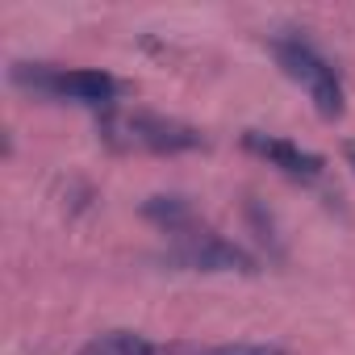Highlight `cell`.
Segmentation results:
<instances>
[{
	"instance_id": "1",
	"label": "cell",
	"mask_w": 355,
	"mask_h": 355,
	"mask_svg": "<svg viewBox=\"0 0 355 355\" xmlns=\"http://www.w3.org/2000/svg\"><path fill=\"white\" fill-rule=\"evenodd\" d=\"M101 138L113 150H150V155H184L205 146L201 130L159 113H109L101 121Z\"/></svg>"
},
{
	"instance_id": "2",
	"label": "cell",
	"mask_w": 355,
	"mask_h": 355,
	"mask_svg": "<svg viewBox=\"0 0 355 355\" xmlns=\"http://www.w3.org/2000/svg\"><path fill=\"white\" fill-rule=\"evenodd\" d=\"M272 55H276L280 71H284L293 84L305 88V96L313 101V109H318L326 121H334V117L347 113V92H343L338 71H334V67H330V63L305 42V38H297V34H280V38H272Z\"/></svg>"
},
{
	"instance_id": "3",
	"label": "cell",
	"mask_w": 355,
	"mask_h": 355,
	"mask_svg": "<svg viewBox=\"0 0 355 355\" xmlns=\"http://www.w3.org/2000/svg\"><path fill=\"white\" fill-rule=\"evenodd\" d=\"M163 263L180 268V272H234V276H255L259 272V259L251 251H243L239 243H230L222 234H209V230L171 239Z\"/></svg>"
},
{
	"instance_id": "4",
	"label": "cell",
	"mask_w": 355,
	"mask_h": 355,
	"mask_svg": "<svg viewBox=\"0 0 355 355\" xmlns=\"http://www.w3.org/2000/svg\"><path fill=\"white\" fill-rule=\"evenodd\" d=\"M243 146L259 159H268L276 171L293 175V180H322V171H326V159L288 142V138H276V134H263V130H247L243 134Z\"/></svg>"
},
{
	"instance_id": "5",
	"label": "cell",
	"mask_w": 355,
	"mask_h": 355,
	"mask_svg": "<svg viewBox=\"0 0 355 355\" xmlns=\"http://www.w3.org/2000/svg\"><path fill=\"white\" fill-rule=\"evenodd\" d=\"M142 218L155 222L159 230H167L171 239H184V234L201 230V218H197V209L184 197H146L142 201Z\"/></svg>"
},
{
	"instance_id": "6",
	"label": "cell",
	"mask_w": 355,
	"mask_h": 355,
	"mask_svg": "<svg viewBox=\"0 0 355 355\" xmlns=\"http://www.w3.org/2000/svg\"><path fill=\"white\" fill-rule=\"evenodd\" d=\"M80 355H171V347H163L138 330H109V334H96Z\"/></svg>"
},
{
	"instance_id": "7",
	"label": "cell",
	"mask_w": 355,
	"mask_h": 355,
	"mask_svg": "<svg viewBox=\"0 0 355 355\" xmlns=\"http://www.w3.org/2000/svg\"><path fill=\"white\" fill-rule=\"evenodd\" d=\"M197 355H288V351L276 343H218V347H205Z\"/></svg>"
},
{
	"instance_id": "8",
	"label": "cell",
	"mask_w": 355,
	"mask_h": 355,
	"mask_svg": "<svg viewBox=\"0 0 355 355\" xmlns=\"http://www.w3.org/2000/svg\"><path fill=\"white\" fill-rule=\"evenodd\" d=\"M347 163H351V167H355V142H351V146H347Z\"/></svg>"
}]
</instances>
